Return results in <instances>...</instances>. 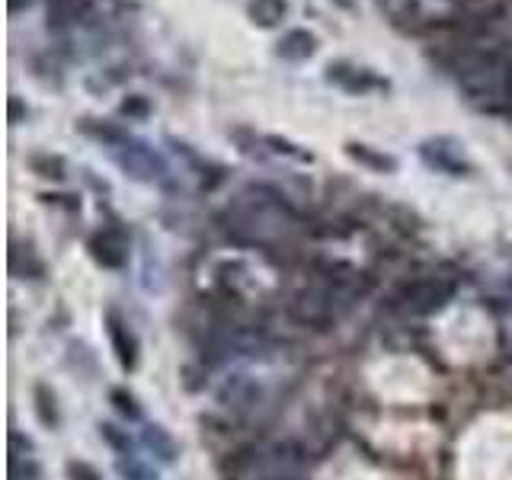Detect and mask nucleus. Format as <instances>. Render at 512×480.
I'll return each instance as SVG.
<instances>
[{
	"label": "nucleus",
	"instance_id": "obj_26",
	"mask_svg": "<svg viewBox=\"0 0 512 480\" xmlns=\"http://www.w3.org/2000/svg\"><path fill=\"white\" fill-rule=\"evenodd\" d=\"M334 4H336V7H343V10H352V7H356L352 0H334Z\"/></svg>",
	"mask_w": 512,
	"mask_h": 480
},
{
	"label": "nucleus",
	"instance_id": "obj_8",
	"mask_svg": "<svg viewBox=\"0 0 512 480\" xmlns=\"http://www.w3.org/2000/svg\"><path fill=\"white\" fill-rule=\"evenodd\" d=\"M87 250L103 269H122L125 263H129V244H125V237L115 228L97 231V234L87 240Z\"/></svg>",
	"mask_w": 512,
	"mask_h": 480
},
{
	"label": "nucleus",
	"instance_id": "obj_17",
	"mask_svg": "<svg viewBox=\"0 0 512 480\" xmlns=\"http://www.w3.org/2000/svg\"><path fill=\"white\" fill-rule=\"evenodd\" d=\"M109 404H113L115 413L125 416L129 423H138V420H141V404H138V397H135L131 391H125V388H113V391H109Z\"/></svg>",
	"mask_w": 512,
	"mask_h": 480
},
{
	"label": "nucleus",
	"instance_id": "obj_21",
	"mask_svg": "<svg viewBox=\"0 0 512 480\" xmlns=\"http://www.w3.org/2000/svg\"><path fill=\"white\" fill-rule=\"evenodd\" d=\"M119 113L129 115V119H138V122H145L147 115H151V106H147L145 97H129L122 106H119Z\"/></svg>",
	"mask_w": 512,
	"mask_h": 480
},
{
	"label": "nucleus",
	"instance_id": "obj_6",
	"mask_svg": "<svg viewBox=\"0 0 512 480\" xmlns=\"http://www.w3.org/2000/svg\"><path fill=\"white\" fill-rule=\"evenodd\" d=\"M263 400V391L260 384L253 382V378H247V374H231L228 382L218 388V404L224 410H231V413H250V410L260 407Z\"/></svg>",
	"mask_w": 512,
	"mask_h": 480
},
{
	"label": "nucleus",
	"instance_id": "obj_25",
	"mask_svg": "<svg viewBox=\"0 0 512 480\" xmlns=\"http://www.w3.org/2000/svg\"><path fill=\"white\" fill-rule=\"evenodd\" d=\"M263 480H301V477H295V474H269V477Z\"/></svg>",
	"mask_w": 512,
	"mask_h": 480
},
{
	"label": "nucleus",
	"instance_id": "obj_7",
	"mask_svg": "<svg viewBox=\"0 0 512 480\" xmlns=\"http://www.w3.org/2000/svg\"><path fill=\"white\" fill-rule=\"evenodd\" d=\"M103 324H106L109 346H113L115 358H119V366H122L125 372H131V368L138 366V358H141V342H138V336H135V330H131V327L125 324L115 311H106Z\"/></svg>",
	"mask_w": 512,
	"mask_h": 480
},
{
	"label": "nucleus",
	"instance_id": "obj_19",
	"mask_svg": "<svg viewBox=\"0 0 512 480\" xmlns=\"http://www.w3.org/2000/svg\"><path fill=\"white\" fill-rule=\"evenodd\" d=\"M29 167H33V173H39V177H45V179H65V161L58 154L29 157Z\"/></svg>",
	"mask_w": 512,
	"mask_h": 480
},
{
	"label": "nucleus",
	"instance_id": "obj_2",
	"mask_svg": "<svg viewBox=\"0 0 512 480\" xmlns=\"http://www.w3.org/2000/svg\"><path fill=\"white\" fill-rule=\"evenodd\" d=\"M340 298L334 295V288L320 279V282L308 285V288H301L298 295H295L292 302H288V308H285V314H288V320L298 327H311V330H324L330 320H336V314H340Z\"/></svg>",
	"mask_w": 512,
	"mask_h": 480
},
{
	"label": "nucleus",
	"instance_id": "obj_22",
	"mask_svg": "<svg viewBox=\"0 0 512 480\" xmlns=\"http://www.w3.org/2000/svg\"><path fill=\"white\" fill-rule=\"evenodd\" d=\"M65 471H67V480H103L90 461H67Z\"/></svg>",
	"mask_w": 512,
	"mask_h": 480
},
{
	"label": "nucleus",
	"instance_id": "obj_9",
	"mask_svg": "<svg viewBox=\"0 0 512 480\" xmlns=\"http://www.w3.org/2000/svg\"><path fill=\"white\" fill-rule=\"evenodd\" d=\"M327 81L336 83V87H343L346 93H368V90H388V81H382V77H374L372 71H366V67H352L346 65V61H336V65L327 67Z\"/></svg>",
	"mask_w": 512,
	"mask_h": 480
},
{
	"label": "nucleus",
	"instance_id": "obj_16",
	"mask_svg": "<svg viewBox=\"0 0 512 480\" xmlns=\"http://www.w3.org/2000/svg\"><path fill=\"white\" fill-rule=\"evenodd\" d=\"M256 452L253 448H237V452H231V458L224 464H221V477L224 480H244L247 474L256 468Z\"/></svg>",
	"mask_w": 512,
	"mask_h": 480
},
{
	"label": "nucleus",
	"instance_id": "obj_11",
	"mask_svg": "<svg viewBox=\"0 0 512 480\" xmlns=\"http://www.w3.org/2000/svg\"><path fill=\"white\" fill-rule=\"evenodd\" d=\"M141 442H145V448L151 452V455L157 458L161 464H173L179 455V445L177 439H173L170 432L163 429L161 423H147L145 432H141Z\"/></svg>",
	"mask_w": 512,
	"mask_h": 480
},
{
	"label": "nucleus",
	"instance_id": "obj_14",
	"mask_svg": "<svg viewBox=\"0 0 512 480\" xmlns=\"http://www.w3.org/2000/svg\"><path fill=\"white\" fill-rule=\"evenodd\" d=\"M247 13H250V20L260 26V29H272V26H279L285 20L288 4H285V0H250Z\"/></svg>",
	"mask_w": 512,
	"mask_h": 480
},
{
	"label": "nucleus",
	"instance_id": "obj_3",
	"mask_svg": "<svg viewBox=\"0 0 512 480\" xmlns=\"http://www.w3.org/2000/svg\"><path fill=\"white\" fill-rule=\"evenodd\" d=\"M452 298H455V279L439 276V272L410 279L398 295L400 308H404L406 314H420V318L442 311Z\"/></svg>",
	"mask_w": 512,
	"mask_h": 480
},
{
	"label": "nucleus",
	"instance_id": "obj_12",
	"mask_svg": "<svg viewBox=\"0 0 512 480\" xmlns=\"http://www.w3.org/2000/svg\"><path fill=\"white\" fill-rule=\"evenodd\" d=\"M314 49H318V42H314V35L308 33V29H292V33H285L282 39H279L276 45V55L282 58V61H308L311 55H314Z\"/></svg>",
	"mask_w": 512,
	"mask_h": 480
},
{
	"label": "nucleus",
	"instance_id": "obj_1",
	"mask_svg": "<svg viewBox=\"0 0 512 480\" xmlns=\"http://www.w3.org/2000/svg\"><path fill=\"white\" fill-rule=\"evenodd\" d=\"M458 90L474 109L490 115L512 113V61L496 45H468L452 61Z\"/></svg>",
	"mask_w": 512,
	"mask_h": 480
},
{
	"label": "nucleus",
	"instance_id": "obj_23",
	"mask_svg": "<svg viewBox=\"0 0 512 480\" xmlns=\"http://www.w3.org/2000/svg\"><path fill=\"white\" fill-rule=\"evenodd\" d=\"M10 452H13V458H29L33 455V439H23L17 429H10Z\"/></svg>",
	"mask_w": 512,
	"mask_h": 480
},
{
	"label": "nucleus",
	"instance_id": "obj_20",
	"mask_svg": "<svg viewBox=\"0 0 512 480\" xmlns=\"http://www.w3.org/2000/svg\"><path fill=\"white\" fill-rule=\"evenodd\" d=\"M119 474H122L125 480H154V477H151V471H147L145 464H141L135 455L119 458Z\"/></svg>",
	"mask_w": 512,
	"mask_h": 480
},
{
	"label": "nucleus",
	"instance_id": "obj_13",
	"mask_svg": "<svg viewBox=\"0 0 512 480\" xmlns=\"http://www.w3.org/2000/svg\"><path fill=\"white\" fill-rule=\"evenodd\" d=\"M346 154L374 173H398V167H400L398 157L384 154V151H374V147H368V145H356V141L346 145Z\"/></svg>",
	"mask_w": 512,
	"mask_h": 480
},
{
	"label": "nucleus",
	"instance_id": "obj_10",
	"mask_svg": "<svg viewBox=\"0 0 512 480\" xmlns=\"http://www.w3.org/2000/svg\"><path fill=\"white\" fill-rule=\"evenodd\" d=\"M266 464L272 468V474H295L301 477V468H308V445L301 442H279V445L269 448Z\"/></svg>",
	"mask_w": 512,
	"mask_h": 480
},
{
	"label": "nucleus",
	"instance_id": "obj_18",
	"mask_svg": "<svg viewBox=\"0 0 512 480\" xmlns=\"http://www.w3.org/2000/svg\"><path fill=\"white\" fill-rule=\"evenodd\" d=\"M97 429H99V439L106 442V445L113 448L119 458L131 455V436H129V429H119L115 423H99Z\"/></svg>",
	"mask_w": 512,
	"mask_h": 480
},
{
	"label": "nucleus",
	"instance_id": "obj_4",
	"mask_svg": "<svg viewBox=\"0 0 512 480\" xmlns=\"http://www.w3.org/2000/svg\"><path fill=\"white\" fill-rule=\"evenodd\" d=\"M109 157L115 161L119 170L129 173V177L138 179V183H154V179L167 177V161H163L151 145L131 138V135L125 141H119L115 147H109Z\"/></svg>",
	"mask_w": 512,
	"mask_h": 480
},
{
	"label": "nucleus",
	"instance_id": "obj_15",
	"mask_svg": "<svg viewBox=\"0 0 512 480\" xmlns=\"http://www.w3.org/2000/svg\"><path fill=\"white\" fill-rule=\"evenodd\" d=\"M33 400H35V416H39V423L49 426V429H58V423H61V413H58L55 391H51L49 384H35V388H33Z\"/></svg>",
	"mask_w": 512,
	"mask_h": 480
},
{
	"label": "nucleus",
	"instance_id": "obj_24",
	"mask_svg": "<svg viewBox=\"0 0 512 480\" xmlns=\"http://www.w3.org/2000/svg\"><path fill=\"white\" fill-rule=\"evenodd\" d=\"M20 115H23V109H20V99L13 97L10 99V122H20Z\"/></svg>",
	"mask_w": 512,
	"mask_h": 480
},
{
	"label": "nucleus",
	"instance_id": "obj_5",
	"mask_svg": "<svg viewBox=\"0 0 512 480\" xmlns=\"http://www.w3.org/2000/svg\"><path fill=\"white\" fill-rule=\"evenodd\" d=\"M461 141L448 138V135H439V138H429L420 145V157H423L426 167L439 173H448V177H468L471 173V163L464 157Z\"/></svg>",
	"mask_w": 512,
	"mask_h": 480
}]
</instances>
